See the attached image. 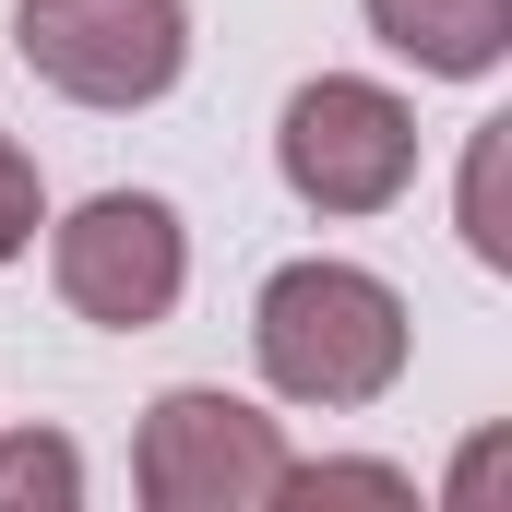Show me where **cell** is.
I'll use <instances>...</instances> for the list:
<instances>
[{
    "mask_svg": "<svg viewBox=\"0 0 512 512\" xmlns=\"http://www.w3.org/2000/svg\"><path fill=\"white\" fill-rule=\"evenodd\" d=\"M262 370L298 405H370L405 370V298L358 262H286L262 286Z\"/></svg>",
    "mask_w": 512,
    "mask_h": 512,
    "instance_id": "6da1fadb",
    "label": "cell"
},
{
    "mask_svg": "<svg viewBox=\"0 0 512 512\" xmlns=\"http://www.w3.org/2000/svg\"><path fill=\"white\" fill-rule=\"evenodd\" d=\"M12 36H24V60H36L60 96H84V108H143V96H167V84H179V48H191L179 0H24Z\"/></svg>",
    "mask_w": 512,
    "mask_h": 512,
    "instance_id": "7a4b0ae2",
    "label": "cell"
},
{
    "mask_svg": "<svg viewBox=\"0 0 512 512\" xmlns=\"http://www.w3.org/2000/svg\"><path fill=\"white\" fill-rule=\"evenodd\" d=\"M274 155H286L298 203L382 215L393 191H405V167H417V120H405V96H382V84H298Z\"/></svg>",
    "mask_w": 512,
    "mask_h": 512,
    "instance_id": "3957f363",
    "label": "cell"
},
{
    "mask_svg": "<svg viewBox=\"0 0 512 512\" xmlns=\"http://www.w3.org/2000/svg\"><path fill=\"white\" fill-rule=\"evenodd\" d=\"M274 477H286V441L239 393H167L143 417V501L155 512H262Z\"/></svg>",
    "mask_w": 512,
    "mask_h": 512,
    "instance_id": "277c9868",
    "label": "cell"
},
{
    "mask_svg": "<svg viewBox=\"0 0 512 512\" xmlns=\"http://www.w3.org/2000/svg\"><path fill=\"white\" fill-rule=\"evenodd\" d=\"M60 298L84 310V322H167V298H179V215L155 203V191H108V203H84L72 227H60Z\"/></svg>",
    "mask_w": 512,
    "mask_h": 512,
    "instance_id": "5b68a950",
    "label": "cell"
},
{
    "mask_svg": "<svg viewBox=\"0 0 512 512\" xmlns=\"http://www.w3.org/2000/svg\"><path fill=\"white\" fill-rule=\"evenodd\" d=\"M370 24L417 72H489L512 48V0H370Z\"/></svg>",
    "mask_w": 512,
    "mask_h": 512,
    "instance_id": "8992f818",
    "label": "cell"
},
{
    "mask_svg": "<svg viewBox=\"0 0 512 512\" xmlns=\"http://www.w3.org/2000/svg\"><path fill=\"white\" fill-rule=\"evenodd\" d=\"M501 167H512V120H489L465 143V239L477 262H512V227H501Z\"/></svg>",
    "mask_w": 512,
    "mask_h": 512,
    "instance_id": "52a82bcc",
    "label": "cell"
},
{
    "mask_svg": "<svg viewBox=\"0 0 512 512\" xmlns=\"http://www.w3.org/2000/svg\"><path fill=\"white\" fill-rule=\"evenodd\" d=\"M84 489V465H72V441H0V512H60Z\"/></svg>",
    "mask_w": 512,
    "mask_h": 512,
    "instance_id": "ba28073f",
    "label": "cell"
},
{
    "mask_svg": "<svg viewBox=\"0 0 512 512\" xmlns=\"http://www.w3.org/2000/svg\"><path fill=\"white\" fill-rule=\"evenodd\" d=\"M274 501H417V489H405L393 465H310V477L286 465V477H274Z\"/></svg>",
    "mask_w": 512,
    "mask_h": 512,
    "instance_id": "9c48e42d",
    "label": "cell"
},
{
    "mask_svg": "<svg viewBox=\"0 0 512 512\" xmlns=\"http://www.w3.org/2000/svg\"><path fill=\"white\" fill-rule=\"evenodd\" d=\"M24 239H36V167H24V155L0 143V262L24 251Z\"/></svg>",
    "mask_w": 512,
    "mask_h": 512,
    "instance_id": "30bf717a",
    "label": "cell"
}]
</instances>
